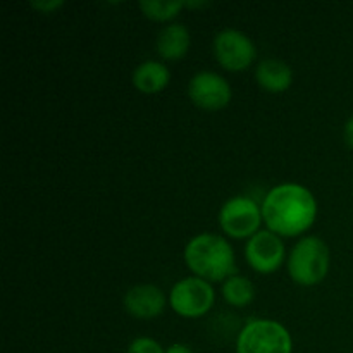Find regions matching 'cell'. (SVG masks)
<instances>
[{"mask_svg":"<svg viewBox=\"0 0 353 353\" xmlns=\"http://www.w3.org/2000/svg\"><path fill=\"white\" fill-rule=\"evenodd\" d=\"M262 219L278 236H299L314 224L317 202L309 188L296 183H283L265 193Z\"/></svg>","mask_w":353,"mask_h":353,"instance_id":"1","label":"cell"},{"mask_svg":"<svg viewBox=\"0 0 353 353\" xmlns=\"http://www.w3.org/2000/svg\"><path fill=\"white\" fill-rule=\"evenodd\" d=\"M185 262L190 271L209 283L226 281L234 274V252L226 238L214 233H200L185 247Z\"/></svg>","mask_w":353,"mask_h":353,"instance_id":"2","label":"cell"},{"mask_svg":"<svg viewBox=\"0 0 353 353\" xmlns=\"http://www.w3.org/2000/svg\"><path fill=\"white\" fill-rule=\"evenodd\" d=\"M330 262V248L319 236H303L290 252V278L300 286H316L327 276Z\"/></svg>","mask_w":353,"mask_h":353,"instance_id":"3","label":"cell"},{"mask_svg":"<svg viewBox=\"0 0 353 353\" xmlns=\"http://www.w3.org/2000/svg\"><path fill=\"white\" fill-rule=\"evenodd\" d=\"M236 353H293L292 334L276 321H250L238 334Z\"/></svg>","mask_w":353,"mask_h":353,"instance_id":"4","label":"cell"},{"mask_svg":"<svg viewBox=\"0 0 353 353\" xmlns=\"http://www.w3.org/2000/svg\"><path fill=\"white\" fill-rule=\"evenodd\" d=\"M216 293L209 281L196 276L179 279L169 292V305L178 316L186 319L202 317L212 309Z\"/></svg>","mask_w":353,"mask_h":353,"instance_id":"5","label":"cell"},{"mask_svg":"<svg viewBox=\"0 0 353 353\" xmlns=\"http://www.w3.org/2000/svg\"><path fill=\"white\" fill-rule=\"evenodd\" d=\"M262 209L250 196H233L226 200L219 210L221 230L231 238L243 240L261 231Z\"/></svg>","mask_w":353,"mask_h":353,"instance_id":"6","label":"cell"},{"mask_svg":"<svg viewBox=\"0 0 353 353\" xmlns=\"http://www.w3.org/2000/svg\"><path fill=\"white\" fill-rule=\"evenodd\" d=\"M212 48L217 62L224 69L234 72L247 69L257 55V48L250 37L234 28H226L216 33Z\"/></svg>","mask_w":353,"mask_h":353,"instance_id":"7","label":"cell"},{"mask_svg":"<svg viewBox=\"0 0 353 353\" xmlns=\"http://www.w3.org/2000/svg\"><path fill=\"white\" fill-rule=\"evenodd\" d=\"M188 97L203 110H221L231 102V86L226 78L214 71H199L188 83Z\"/></svg>","mask_w":353,"mask_h":353,"instance_id":"8","label":"cell"},{"mask_svg":"<svg viewBox=\"0 0 353 353\" xmlns=\"http://www.w3.org/2000/svg\"><path fill=\"white\" fill-rule=\"evenodd\" d=\"M245 259L254 271L271 274L285 262V245L276 233L261 230L248 238L245 245Z\"/></svg>","mask_w":353,"mask_h":353,"instance_id":"9","label":"cell"},{"mask_svg":"<svg viewBox=\"0 0 353 353\" xmlns=\"http://www.w3.org/2000/svg\"><path fill=\"white\" fill-rule=\"evenodd\" d=\"M123 305L137 319H154L165 309V295L155 285H134L124 293Z\"/></svg>","mask_w":353,"mask_h":353,"instance_id":"10","label":"cell"},{"mask_svg":"<svg viewBox=\"0 0 353 353\" xmlns=\"http://www.w3.org/2000/svg\"><path fill=\"white\" fill-rule=\"evenodd\" d=\"M192 37L185 24L181 23H169L159 31L155 47H157L159 55L165 61H178L183 59L188 52Z\"/></svg>","mask_w":353,"mask_h":353,"instance_id":"11","label":"cell"},{"mask_svg":"<svg viewBox=\"0 0 353 353\" xmlns=\"http://www.w3.org/2000/svg\"><path fill=\"white\" fill-rule=\"evenodd\" d=\"M255 79L264 90L272 93L285 92L293 83V71L285 61L264 59L255 68Z\"/></svg>","mask_w":353,"mask_h":353,"instance_id":"12","label":"cell"},{"mask_svg":"<svg viewBox=\"0 0 353 353\" xmlns=\"http://www.w3.org/2000/svg\"><path fill=\"white\" fill-rule=\"evenodd\" d=\"M171 72L165 64L159 61H143L134 68L131 81L137 90L143 93H157L169 85Z\"/></svg>","mask_w":353,"mask_h":353,"instance_id":"13","label":"cell"},{"mask_svg":"<svg viewBox=\"0 0 353 353\" xmlns=\"http://www.w3.org/2000/svg\"><path fill=\"white\" fill-rule=\"evenodd\" d=\"M223 296L230 305L247 307L255 296L254 283L243 276L233 274L223 283Z\"/></svg>","mask_w":353,"mask_h":353,"instance_id":"14","label":"cell"},{"mask_svg":"<svg viewBox=\"0 0 353 353\" xmlns=\"http://www.w3.org/2000/svg\"><path fill=\"white\" fill-rule=\"evenodd\" d=\"M141 12L154 21H169L179 14L185 2H161V0H141L138 3Z\"/></svg>","mask_w":353,"mask_h":353,"instance_id":"15","label":"cell"},{"mask_svg":"<svg viewBox=\"0 0 353 353\" xmlns=\"http://www.w3.org/2000/svg\"><path fill=\"white\" fill-rule=\"evenodd\" d=\"M126 353H165V350L161 347L159 341L154 340V338L140 336L134 338V340L128 345Z\"/></svg>","mask_w":353,"mask_h":353,"instance_id":"16","label":"cell"},{"mask_svg":"<svg viewBox=\"0 0 353 353\" xmlns=\"http://www.w3.org/2000/svg\"><path fill=\"white\" fill-rule=\"evenodd\" d=\"M30 6L33 7V9L40 10V12L50 14L52 10H57L59 7L64 6V2H62V0H48V2H45V0H41V2L33 0V2H30Z\"/></svg>","mask_w":353,"mask_h":353,"instance_id":"17","label":"cell"},{"mask_svg":"<svg viewBox=\"0 0 353 353\" xmlns=\"http://www.w3.org/2000/svg\"><path fill=\"white\" fill-rule=\"evenodd\" d=\"M343 137H345V141H347L348 147L353 148V116L347 121V124H345Z\"/></svg>","mask_w":353,"mask_h":353,"instance_id":"18","label":"cell"},{"mask_svg":"<svg viewBox=\"0 0 353 353\" xmlns=\"http://www.w3.org/2000/svg\"><path fill=\"white\" fill-rule=\"evenodd\" d=\"M165 353H193V350L183 343H174L165 350Z\"/></svg>","mask_w":353,"mask_h":353,"instance_id":"19","label":"cell"},{"mask_svg":"<svg viewBox=\"0 0 353 353\" xmlns=\"http://www.w3.org/2000/svg\"><path fill=\"white\" fill-rule=\"evenodd\" d=\"M209 2H199V0H193V2H185V7H190V9H199V7H207Z\"/></svg>","mask_w":353,"mask_h":353,"instance_id":"20","label":"cell"}]
</instances>
